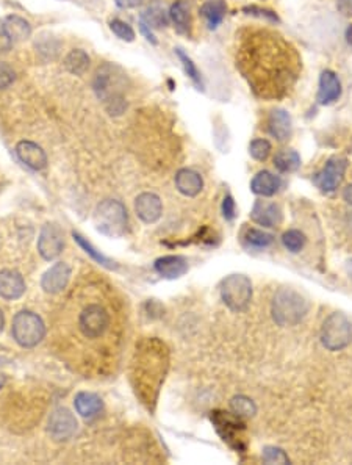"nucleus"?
I'll return each mask as SVG.
<instances>
[{"instance_id":"obj_1","label":"nucleus","mask_w":352,"mask_h":465,"mask_svg":"<svg viewBox=\"0 0 352 465\" xmlns=\"http://www.w3.org/2000/svg\"><path fill=\"white\" fill-rule=\"evenodd\" d=\"M235 60L255 96L268 100L286 96L303 68L296 47L268 28L236 33Z\"/></svg>"},{"instance_id":"obj_2","label":"nucleus","mask_w":352,"mask_h":465,"mask_svg":"<svg viewBox=\"0 0 352 465\" xmlns=\"http://www.w3.org/2000/svg\"><path fill=\"white\" fill-rule=\"evenodd\" d=\"M92 88L110 114L118 116L126 112L127 102L122 93V88H126V76L119 72V68L111 64L99 68L92 80Z\"/></svg>"},{"instance_id":"obj_3","label":"nucleus","mask_w":352,"mask_h":465,"mask_svg":"<svg viewBox=\"0 0 352 465\" xmlns=\"http://www.w3.org/2000/svg\"><path fill=\"white\" fill-rule=\"evenodd\" d=\"M310 304L307 298L289 287L279 288L271 304V314L279 326H296L308 314Z\"/></svg>"},{"instance_id":"obj_4","label":"nucleus","mask_w":352,"mask_h":465,"mask_svg":"<svg viewBox=\"0 0 352 465\" xmlns=\"http://www.w3.org/2000/svg\"><path fill=\"white\" fill-rule=\"evenodd\" d=\"M95 224L100 234L107 237H124L128 230V215L126 206L116 199L102 201L95 212Z\"/></svg>"},{"instance_id":"obj_5","label":"nucleus","mask_w":352,"mask_h":465,"mask_svg":"<svg viewBox=\"0 0 352 465\" xmlns=\"http://www.w3.org/2000/svg\"><path fill=\"white\" fill-rule=\"evenodd\" d=\"M11 334L23 348H35L46 336L44 322L30 310H20L13 318Z\"/></svg>"},{"instance_id":"obj_6","label":"nucleus","mask_w":352,"mask_h":465,"mask_svg":"<svg viewBox=\"0 0 352 465\" xmlns=\"http://www.w3.org/2000/svg\"><path fill=\"white\" fill-rule=\"evenodd\" d=\"M352 341V323L341 314L334 312L326 318L321 328V343L329 351H341Z\"/></svg>"},{"instance_id":"obj_7","label":"nucleus","mask_w":352,"mask_h":465,"mask_svg":"<svg viewBox=\"0 0 352 465\" xmlns=\"http://www.w3.org/2000/svg\"><path fill=\"white\" fill-rule=\"evenodd\" d=\"M221 300L233 312L246 310L253 300V282L244 274H231L221 282Z\"/></svg>"},{"instance_id":"obj_8","label":"nucleus","mask_w":352,"mask_h":465,"mask_svg":"<svg viewBox=\"0 0 352 465\" xmlns=\"http://www.w3.org/2000/svg\"><path fill=\"white\" fill-rule=\"evenodd\" d=\"M212 421L214 428H217L218 434L229 447H232L236 452L246 449V439H244L246 426H244L240 417H236L233 412L229 413L222 411H214L212 412Z\"/></svg>"},{"instance_id":"obj_9","label":"nucleus","mask_w":352,"mask_h":465,"mask_svg":"<svg viewBox=\"0 0 352 465\" xmlns=\"http://www.w3.org/2000/svg\"><path fill=\"white\" fill-rule=\"evenodd\" d=\"M111 323L109 310L100 304H88L78 315V329L85 339L96 340L105 336Z\"/></svg>"},{"instance_id":"obj_10","label":"nucleus","mask_w":352,"mask_h":465,"mask_svg":"<svg viewBox=\"0 0 352 465\" xmlns=\"http://www.w3.org/2000/svg\"><path fill=\"white\" fill-rule=\"evenodd\" d=\"M348 168V160L341 157H332L327 160L320 172L313 176V184L322 193H334L344 179Z\"/></svg>"},{"instance_id":"obj_11","label":"nucleus","mask_w":352,"mask_h":465,"mask_svg":"<svg viewBox=\"0 0 352 465\" xmlns=\"http://www.w3.org/2000/svg\"><path fill=\"white\" fill-rule=\"evenodd\" d=\"M64 246L63 230L56 224H46L38 238V252L44 260H54L61 254Z\"/></svg>"},{"instance_id":"obj_12","label":"nucleus","mask_w":352,"mask_h":465,"mask_svg":"<svg viewBox=\"0 0 352 465\" xmlns=\"http://www.w3.org/2000/svg\"><path fill=\"white\" fill-rule=\"evenodd\" d=\"M77 418L68 409H56L49 418V432L55 440H69L77 431Z\"/></svg>"},{"instance_id":"obj_13","label":"nucleus","mask_w":352,"mask_h":465,"mask_svg":"<svg viewBox=\"0 0 352 465\" xmlns=\"http://www.w3.org/2000/svg\"><path fill=\"white\" fill-rule=\"evenodd\" d=\"M250 220L263 228H277L284 220L282 208L276 202L269 201H255L250 210Z\"/></svg>"},{"instance_id":"obj_14","label":"nucleus","mask_w":352,"mask_h":465,"mask_svg":"<svg viewBox=\"0 0 352 465\" xmlns=\"http://www.w3.org/2000/svg\"><path fill=\"white\" fill-rule=\"evenodd\" d=\"M135 212L142 223L154 224L160 220L163 213L162 199L154 193H141L135 199Z\"/></svg>"},{"instance_id":"obj_15","label":"nucleus","mask_w":352,"mask_h":465,"mask_svg":"<svg viewBox=\"0 0 352 465\" xmlns=\"http://www.w3.org/2000/svg\"><path fill=\"white\" fill-rule=\"evenodd\" d=\"M71 279V266L64 261H59L54 266H50L41 279V287L44 288L46 293L55 295L60 293L61 290L66 288Z\"/></svg>"},{"instance_id":"obj_16","label":"nucleus","mask_w":352,"mask_h":465,"mask_svg":"<svg viewBox=\"0 0 352 465\" xmlns=\"http://www.w3.org/2000/svg\"><path fill=\"white\" fill-rule=\"evenodd\" d=\"M16 154L20 162L33 171H41L47 166V155L41 146L33 141H19L16 144Z\"/></svg>"},{"instance_id":"obj_17","label":"nucleus","mask_w":352,"mask_h":465,"mask_svg":"<svg viewBox=\"0 0 352 465\" xmlns=\"http://www.w3.org/2000/svg\"><path fill=\"white\" fill-rule=\"evenodd\" d=\"M341 96V82L334 71H322L320 76L318 102L321 105H330L336 102Z\"/></svg>"},{"instance_id":"obj_18","label":"nucleus","mask_w":352,"mask_h":465,"mask_svg":"<svg viewBox=\"0 0 352 465\" xmlns=\"http://www.w3.org/2000/svg\"><path fill=\"white\" fill-rule=\"evenodd\" d=\"M268 130L277 141H289L293 135V119L284 108H276L269 113Z\"/></svg>"},{"instance_id":"obj_19","label":"nucleus","mask_w":352,"mask_h":465,"mask_svg":"<svg viewBox=\"0 0 352 465\" xmlns=\"http://www.w3.org/2000/svg\"><path fill=\"white\" fill-rule=\"evenodd\" d=\"M25 293V281L18 271H0V296L6 301L19 300Z\"/></svg>"},{"instance_id":"obj_20","label":"nucleus","mask_w":352,"mask_h":465,"mask_svg":"<svg viewBox=\"0 0 352 465\" xmlns=\"http://www.w3.org/2000/svg\"><path fill=\"white\" fill-rule=\"evenodd\" d=\"M154 268L164 279H178L188 271V264L182 256H164L155 260Z\"/></svg>"},{"instance_id":"obj_21","label":"nucleus","mask_w":352,"mask_h":465,"mask_svg":"<svg viewBox=\"0 0 352 465\" xmlns=\"http://www.w3.org/2000/svg\"><path fill=\"white\" fill-rule=\"evenodd\" d=\"M176 187L186 198H195L204 188V180L199 172L183 168L176 174Z\"/></svg>"},{"instance_id":"obj_22","label":"nucleus","mask_w":352,"mask_h":465,"mask_svg":"<svg viewBox=\"0 0 352 465\" xmlns=\"http://www.w3.org/2000/svg\"><path fill=\"white\" fill-rule=\"evenodd\" d=\"M280 187H282V180L269 171L257 172L254 179L250 180V190L258 196H263V198L274 196L280 190Z\"/></svg>"},{"instance_id":"obj_23","label":"nucleus","mask_w":352,"mask_h":465,"mask_svg":"<svg viewBox=\"0 0 352 465\" xmlns=\"http://www.w3.org/2000/svg\"><path fill=\"white\" fill-rule=\"evenodd\" d=\"M75 411L80 413L83 418H96L100 412L104 409V403L102 398L96 394H91V392H80L75 396Z\"/></svg>"},{"instance_id":"obj_24","label":"nucleus","mask_w":352,"mask_h":465,"mask_svg":"<svg viewBox=\"0 0 352 465\" xmlns=\"http://www.w3.org/2000/svg\"><path fill=\"white\" fill-rule=\"evenodd\" d=\"M2 24H4L6 35L10 36V40L13 42H19V41L30 38V35H32L30 23L25 20L24 18L18 16V14H10V16H6L2 20Z\"/></svg>"},{"instance_id":"obj_25","label":"nucleus","mask_w":352,"mask_h":465,"mask_svg":"<svg viewBox=\"0 0 352 465\" xmlns=\"http://www.w3.org/2000/svg\"><path fill=\"white\" fill-rule=\"evenodd\" d=\"M200 14H202L204 19L207 20L208 27H219L227 14L226 0H205L202 8H200Z\"/></svg>"},{"instance_id":"obj_26","label":"nucleus","mask_w":352,"mask_h":465,"mask_svg":"<svg viewBox=\"0 0 352 465\" xmlns=\"http://www.w3.org/2000/svg\"><path fill=\"white\" fill-rule=\"evenodd\" d=\"M169 18L174 24L176 30L178 33L188 35L191 32V14H190V5L185 0H178L169 10Z\"/></svg>"},{"instance_id":"obj_27","label":"nucleus","mask_w":352,"mask_h":465,"mask_svg":"<svg viewBox=\"0 0 352 465\" xmlns=\"http://www.w3.org/2000/svg\"><path fill=\"white\" fill-rule=\"evenodd\" d=\"M90 55L82 49H73L64 57V69L74 76H82L90 68Z\"/></svg>"},{"instance_id":"obj_28","label":"nucleus","mask_w":352,"mask_h":465,"mask_svg":"<svg viewBox=\"0 0 352 465\" xmlns=\"http://www.w3.org/2000/svg\"><path fill=\"white\" fill-rule=\"evenodd\" d=\"M274 166L280 172H294L301 166V155L293 149L279 151L274 157Z\"/></svg>"},{"instance_id":"obj_29","label":"nucleus","mask_w":352,"mask_h":465,"mask_svg":"<svg viewBox=\"0 0 352 465\" xmlns=\"http://www.w3.org/2000/svg\"><path fill=\"white\" fill-rule=\"evenodd\" d=\"M243 240H244V243L249 246V248L265 249V248H268V246L272 245V242H274V237H272L271 234H268V232H265V230L249 228V229L244 230Z\"/></svg>"},{"instance_id":"obj_30","label":"nucleus","mask_w":352,"mask_h":465,"mask_svg":"<svg viewBox=\"0 0 352 465\" xmlns=\"http://www.w3.org/2000/svg\"><path fill=\"white\" fill-rule=\"evenodd\" d=\"M176 55L178 57V60H181V63H182L185 74L193 80V83H195L199 90H204V78H202V74H200V71L198 69L196 63L193 61L188 57V54H185L182 49H176Z\"/></svg>"},{"instance_id":"obj_31","label":"nucleus","mask_w":352,"mask_h":465,"mask_svg":"<svg viewBox=\"0 0 352 465\" xmlns=\"http://www.w3.org/2000/svg\"><path fill=\"white\" fill-rule=\"evenodd\" d=\"M231 409H232V412L235 413V416L240 417V418H250L257 413L255 403L253 401V399L244 396V395L233 396L231 399Z\"/></svg>"},{"instance_id":"obj_32","label":"nucleus","mask_w":352,"mask_h":465,"mask_svg":"<svg viewBox=\"0 0 352 465\" xmlns=\"http://www.w3.org/2000/svg\"><path fill=\"white\" fill-rule=\"evenodd\" d=\"M141 20L142 23H146L149 27H154V28H162V27L168 25L166 13H164V10L157 5L147 8V11L141 16Z\"/></svg>"},{"instance_id":"obj_33","label":"nucleus","mask_w":352,"mask_h":465,"mask_svg":"<svg viewBox=\"0 0 352 465\" xmlns=\"http://www.w3.org/2000/svg\"><path fill=\"white\" fill-rule=\"evenodd\" d=\"M305 242H307L305 235L303 234V232L296 230V229L286 230L285 234L282 235L284 246L291 252H299L305 246Z\"/></svg>"},{"instance_id":"obj_34","label":"nucleus","mask_w":352,"mask_h":465,"mask_svg":"<svg viewBox=\"0 0 352 465\" xmlns=\"http://www.w3.org/2000/svg\"><path fill=\"white\" fill-rule=\"evenodd\" d=\"M60 41L52 38V36L42 35L41 38L37 41V49L38 52L44 58H55L60 52Z\"/></svg>"},{"instance_id":"obj_35","label":"nucleus","mask_w":352,"mask_h":465,"mask_svg":"<svg viewBox=\"0 0 352 465\" xmlns=\"http://www.w3.org/2000/svg\"><path fill=\"white\" fill-rule=\"evenodd\" d=\"M271 143L265 138H257V140H253L249 144V154L257 162H265L271 154Z\"/></svg>"},{"instance_id":"obj_36","label":"nucleus","mask_w":352,"mask_h":465,"mask_svg":"<svg viewBox=\"0 0 352 465\" xmlns=\"http://www.w3.org/2000/svg\"><path fill=\"white\" fill-rule=\"evenodd\" d=\"M110 28H111V32L122 41L132 42L135 40V30L127 23H124V20L113 19L110 23Z\"/></svg>"},{"instance_id":"obj_37","label":"nucleus","mask_w":352,"mask_h":465,"mask_svg":"<svg viewBox=\"0 0 352 465\" xmlns=\"http://www.w3.org/2000/svg\"><path fill=\"white\" fill-rule=\"evenodd\" d=\"M262 459L267 464H289L290 459L284 449L276 448V447H267L263 448Z\"/></svg>"},{"instance_id":"obj_38","label":"nucleus","mask_w":352,"mask_h":465,"mask_svg":"<svg viewBox=\"0 0 352 465\" xmlns=\"http://www.w3.org/2000/svg\"><path fill=\"white\" fill-rule=\"evenodd\" d=\"M243 11L246 14H253V16H257V18L267 19V20H269V23H279V16L274 11L267 10V8H260V6H255V5L244 6Z\"/></svg>"},{"instance_id":"obj_39","label":"nucleus","mask_w":352,"mask_h":465,"mask_svg":"<svg viewBox=\"0 0 352 465\" xmlns=\"http://www.w3.org/2000/svg\"><path fill=\"white\" fill-rule=\"evenodd\" d=\"M16 78V72L10 66V64L0 61V90L8 88V86Z\"/></svg>"},{"instance_id":"obj_40","label":"nucleus","mask_w":352,"mask_h":465,"mask_svg":"<svg viewBox=\"0 0 352 465\" xmlns=\"http://www.w3.org/2000/svg\"><path fill=\"white\" fill-rule=\"evenodd\" d=\"M222 215H224L227 221H232L236 215V206L231 194H227L224 201H222Z\"/></svg>"},{"instance_id":"obj_41","label":"nucleus","mask_w":352,"mask_h":465,"mask_svg":"<svg viewBox=\"0 0 352 465\" xmlns=\"http://www.w3.org/2000/svg\"><path fill=\"white\" fill-rule=\"evenodd\" d=\"M74 238L77 240V242L78 243H80L82 246H83V248L86 249V252H88V254H91V256L92 257H95L97 261H100V264H104V265H109L110 264V260L109 259H105L104 256H102V254H99V252H96V249L95 248H92V246L90 245V243H86L85 242V240L80 237V235H75L74 234Z\"/></svg>"},{"instance_id":"obj_42","label":"nucleus","mask_w":352,"mask_h":465,"mask_svg":"<svg viewBox=\"0 0 352 465\" xmlns=\"http://www.w3.org/2000/svg\"><path fill=\"white\" fill-rule=\"evenodd\" d=\"M13 46V41L10 40V36L6 35L2 20H0V52H8Z\"/></svg>"},{"instance_id":"obj_43","label":"nucleus","mask_w":352,"mask_h":465,"mask_svg":"<svg viewBox=\"0 0 352 465\" xmlns=\"http://www.w3.org/2000/svg\"><path fill=\"white\" fill-rule=\"evenodd\" d=\"M336 8L344 16L352 18V0H336Z\"/></svg>"},{"instance_id":"obj_44","label":"nucleus","mask_w":352,"mask_h":465,"mask_svg":"<svg viewBox=\"0 0 352 465\" xmlns=\"http://www.w3.org/2000/svg\"><path fill=\"white\" fill-rule=\"evenodd\" d=\"M142 2H145V0H114V4H116L122 10L136 8V6H140Z\"/></svg>"},{"instance_id":"obj_45","label":"nucleus","mask_w":352,"mask_h":465,"mask_svg":"<svg viewBox=\"0 0 352 465\" xmlns=\"http://www.w3.org/2000/svg\"><path fill=\"white\" fill-rule=\"evenodd\" d=\"M140 28H141L142 35L146 36V40H147V41L152 42V45H157V40H155V36H154L152 30H150V27H149L146 23H142V20H141V23H140Z\"/></svg>"},{"instance_id":"obj_46","label":"nucleus","mask_w":352,"mask_h":465,"mask_svg":"<svg viewBox=\"0 0 352 465\" xmlns=\"http://www.w3.org/2000/svg\"><path fill=\"white\" fill-rule=\"evenodd\" d=\"M343 199L346 201L349 206H352V184L348 185L346 188H344V192H343Z\"/></svg>"},{"instance_id":"obj_47","label":"nucleus","mask_w":352,"mask_h":465,"mask_svg":"<svg viewBox=\"0 0 352 465\" xmlns=\"http://www.w3.org/2000/svg\"><path fill=\"white\" fill-rule=\"evenodd\" d=\"M344 36H346V42H348V45L352 47V24L346 28V35H344Z\"/></svg>"},{"instance_id":"obj_48","label":"nucleus","mask_w":352,"mask_h":465,"mask_svg":"<svg viewBox=\"0 0 352 465\" xmlns=\"http://www.w3.org/2000/svg\"><path fill=\"white\" fill-rule=\"evenodd\" d=\"M4 324H5V318H4L2 310H0V332L4 331Z\"/></svg>"},{"instance_id":"obj_49","label":"nucleus","mask_w":352,"mask_h":465,"mask_svg":"<svg viewBox=\"0 0 352 465\" xmlns=\"http://www.w3.org/2000/svg\"><path fill=\"white\" fill-rule=\"evenodd\" d=\"M346 268H348V274H349V278H351V281H352V259L348 261Z\"/></svg>"},{"instance_id":"obj_50","label":"nucleus","mask_w":352,"mask_h":465,"mask_svg":"<svg viewBox=\"0 0 352 465\" xmlns=\"http://www.w3.org/2000/svg\"><path fill=\"white\" fill-rule=\"evenodd\" d=\"M2 386H4V379H2V377H0V389H2Z\"/></svg>"}]
</instances>
